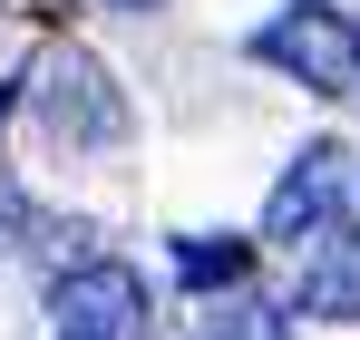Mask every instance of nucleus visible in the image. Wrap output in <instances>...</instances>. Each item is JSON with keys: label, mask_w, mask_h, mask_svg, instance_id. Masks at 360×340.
Masks as SVG:
<instances>
[{"label": "nucleus", "mask_w": 360, "mask_h": 340, "mask_svg": "<svg viewBox=\"0 0 360 340\" xmlns=\"http://www.w3.org/2000/svg\"><path fill=\"white\" fill-rule=\"evenodd\" d=\"M263 243L283 253L311 321H360V224L341 214V146H302V166L263 204Z\"/></svg>", "instance_id": "nucleus-1"}, {"label": "nucleus", "mask_w": 360, "mask_h": 340, "mask_svg": "<svg viewBox=\"0 0 360 340\" xmlns=\"http://www.w3.org/2000/svg\"><path fill=\"white\" fill-rule=\"evenodd\" d=\"M30 107H39V136H49V146H68V156L117 146V136H127V98H117V78H108L88 49H68V39L30 68Z\"/></svg>", "instance_id": "nucleus-2"}, {"label": "nucleus", "mask_w": 360, "mask_h": 340, "mask_svg": "<svg viewBox=\"0 0 360 340\" xmlns=\"http://www.w3.org/2000/svg\"><path fill=\"white\" fill-rule=\"evenodd\" d=\"M253 58H263V68H292L302 88H321V98H360V30L341 10H321V0L263 20V30H253Z\"/></svg>", "instance_id": "nucleus-3"}, {"label": "nucleus", "mask_w": 360, "mask_h": 340, "mask_svg": "<svg viewBox=\"0 0 360 340\" xmlns=\"http://www.w3.org/2000/svg\"><path fill=\"white\" fill-rule=\"evenodd\" d=\"M49 311H59V340H146V282H136L127 263H78V273H59Z\"/></svg>", "instance_id": "nucleus-4"}, {"label": "nucleus", "mask_w": 360, "mask_h": 340, "mask_svg": "<svg viewBox=\"0 0 360 340\" xmlns=\"http://www.w3.org/2000/svg\"><path fill=\"white\" fill-rule=\"evenodd\" d=\"M195 340H292V311L263 301V292H224V301L195 321Z\"/></svg>", "instance_id": "nucleus-5"}, {"label": "nucleus", "mask_w": 360, "mask_h": 340, "mask_svg": "<svg viewBox=\"0 0 360 340\" xmlns=\"http://www.w3.org/2000/svg\"><path fill=\"white\" fill-rule=\"evenodd\" d=\"M176 273L195 292H214V282L234 292L243 273H253V243H234V233H185V243H176Z\"/></svg>", "instance_id": "nucleus-6"}, {"label": "nucleus", "mask_w": 360, "mask_h": 340, "mask_svg": "<svg viewBox=\"0 0 360 340\" xmlns=\"http://www.w3.org/2000/svg\"><path fill=\"white\" fill-rule=\"evenodd\" d=\"M20 233H30V204H20V185L0 175V253H20Z\"/></svg>", "instance_id": "nucleus-7"}, {"label": "nucleus", "mask_w": 360, "mask_h": 340, "mask_svg": "<svg viewBox=\"0 0 360 340\" xmlns=\"http://www.w3.org/2000/svg\"><path fill=\"white\" fill-rule=\"evenodd\" d=\"M117 10H156V0H117Z\"/></svg>", "instance_id": "nucleus-8"}, {"label": "nucleus", "mask_w": 360, "mask_h": 340, "mask_svg": "<svg viewBox=\"0 0 360 340\" xmlns=\"http://www.w3.org/2000/svg\"><path fill=\"white\" fill-rule=\"evenodd\" d=\"M0 117H10V88H0Z\"/></svg>", "instance_id": "nucleus-9"}]
</instances>
